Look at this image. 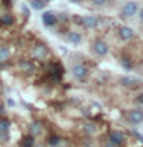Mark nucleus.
<instances>
[{
  "label": "nucleus",
  "mask_w": 143,
  "mask_h": 147,
  "mask_svg": "<svg viewBox=\"0 0 143 147\" xmlns=\"http://www.w3.org/2000/svg\"><path fill=\"white\" fill-rule=\"evenodd\" d=\"M48 55H49L48 46H46L45 43H42V41L35 43V45L31 48V57H32V60H37V61H43V60L48 58Z\"/></svg>",
  "instance_id": "obj_1"
},
{
  "label": "nucleus",
  "mask_w": 143,
  "mask_h": 147,
  "mask_svg": "<svg viewBox=\"0 0 143 147\" xmlns=\"http://www.w3.org/2000/svg\"><path fill=\"white\" fill-rule=\"evenodd\" d=\"M71 74H72V77L76 78V80H78V81H85L86 78H88V75H89V69H88L86 64L77 63V64H74V66H72Z\"/></svg>",
  "instance_id": "obj_2"
},
{
  "label": "nucleus",
  "mask_w": 143,
  "mask_h": 147,
  "mask_svg": "<svg viewBox=\"0 0 143 147\" xmlns=\"http://www.w3.org/2000/svg\"><path fill=\"white\" fill-rule=\"evenodd\" d=\"M92 52H94L97 57H105V55L109 54V45L101 38L95 40L94 43H92Z\"/></svg>",
  "instance_id": "obj_3"
},
{
  "label": "nucleus",
  "mask_w": 143,
  "mask_h": 147,
  "mask_svg": "<svg viewBox=\"0 0 143 147\" xmlns=\"http://www.w3.org/2000/svg\"><path fill=\"white\" fill-rule=\"evenodd\" d=\"M137 12H138V3L134 2V0L126 2L122 8V17L123 18H131V17L136 16Z\"/></svg>",
  "instance_id": "obj_4"
},
{
  "label": "nucleus",
  "mask_w": 143,
  "mask_h": 147,
  "mask_svg": "<svg viewBox=\"0 0 143 147\" xmlns=\"http://www.w3.org/2000/svg\"><path fill=\"white\" fill-rule=\"evenodd\" d=\"M120 86L126 87V89H137L138 86L142 84V80L137 77H132V75H125L120 78Z\"/></svg>",
  "instance_id": "obj_5"
},
{
  "label": "nucleus",
  "mask_w": 143,
  "mask_h": 147,
  "mask_svg": "<svg viewBox=\"0 0 143 147\" xmlns=\"http://www.w3.org/2000/svg\"><path fill=\"white\" fill-rule=\"evenodd\" d=\"M42 22H43V25L46 28H54L59 23L57 14H55L54 11H45L43 14H42Z\"/></svg>",
  "instance_id": "obj_6"
},
{
  "label": "nucleus",
  "mask_w": 143,
  "mask_h": 147,
  "mask_svg": "<svg viewBox=\"0 0 143 147\" xmlns=\"http://www.w3.org/2000/svg\"><path fill=\"white\" fill-rule=\"evenodd\" d=\"M118 37L122 41H131L134 37H136V31L132 28H129L126 25H122L118 28Z\"/></svg>",
  "instance_id": "obj_7"
},
{
  "label": "nucleus",
  "mask_w": 143,
  "mask_h": 147,
  "mask_svg": "<svg viewBox=\"0 0 143 147\" xmlns=\"http://www.w3.org/2000/svg\"><path fill=\"white\" fill-rule=\"evenodd\" d=\"M99 23H100V17L97 16L83 17V28H86V29H95V28H99Z\"/></svg>",
  "instance_id": "obj_8"
},
{
  "label": "nucleus",
  "mask_w": 143,
  "mask_h": 147,
  "mask_svg": "<svg viewBox=\"0 0 143 147\" xmlns=\"http://www.w3.org/2000/svg\"><path fill=\"white\" fill-rule=\"evenodd\" d=\"M128 119H129V123H131V124H140V123H143V110H140V109L129 110Z\"/></svg>",
  "instance_id": "obj_9"
},
{
  "label": "nucleus",
  "mask_w": 143,
  "mask_h": 147,
  "mask_svg": "<svg viewBox=\"0 0 143 147\" xmlns=\"http://www.w3.org/2000/svg\"><path fill=\"white\" fill-rule=\"evenodd\" d=\"M14 25H16V17H14L11 12H3L2 16H0V26L11 28Z\"/></svg>",
  "instance_id": "obj_10"
},
{
  "label": "nucleus",
  "mask_w": 143,
  "mask_h": 147,
  "mask_svg": "<svg viewBox=\"0 0 143 147\" xmlns=\"http://www.w3.org/2000/svg\"><path fill=\"white\" fill-rule=\"evenodd\" d=\"M17 66H18V69H20L23 74H32L35 71L34 63L29 61V60H20V61L17 63Z\"/></svg>",
  "instance_id": "obj_11"
},
{
  "label": "nucleus",
  "mask_w": 143,
  "mask_h": 147,
  "mask_svg": "<svg viewBox=\"0 0 143 147\" xmlns=\"http://www.w3.org/2000/svg\"><path fill=\"white\" fill-rule=\"evenodd\" d=\"M28 132H29V135H32V136H39L42 132H43V126H42V123L40 121H31L29 123V126H28Z\"/></svg>",
  "instance_id": "obj_12"
},
{
  "label": "nucleus",
  "mask_w": 143,
  "mask_h": 147,
  "mask_svg": "<svg viewBox=\"0 0 143 147\" xmlns=\"http://www.w3.org/2000/svg\"><path fill=\"white\" fill-rule=\"evenodd\" d=\"M109 141L114 142L117 146H122L123 141H125V133L122 130H112L109 133Z\"/></svg>",
  "instance_id": "obj_13"
},
{
  "label": "nucleus",
  "mask_w": 143,
  "mask_h": 147,
  "mask_svg": "<svg viewBox=\"0 0 143 147\" xmlns=\"http://www.w3.org/2000/svg\"><path fill=\"white\" fill-rule=\"evenodd\" d=\"M82 130L86 136H94L97 133V126H95V123H92V121H86V123H83Z\"/></svg>",
  "instance_id": "obj_14"
},
{
  "label": "nucleus",
  "mask_w": 143,
  "mask_h": 147,
  "mask_svg": "<svg viewBox=\"0 0 143 147\" xmlns=\"http://www.w3.org/2000/svg\"><path fill=\"white\" fill-rule=\"evenodd\" d=\"M66 40H68V43L77 46L82 43V34L80 32H76V31H69V32H66Z\"/></svg>",
  "instance_id": "obj_15"
},
{
  "label": "nucleus",
  "mask_w": 143,
  "mask_h": 147,
  "mask_svg": "<svg viewBox=\"0 0 143 147\" xmlns=\"http://www.w3.org/2000/svg\"><path fill=\"white\" fill-rule=\"evenodd\" d=\"M63 72L65 71H63V67L60 66V64H52V67H51V71H49V75H51V78H52L54 81H60Z\"/></svg>",
  "instance_id": "obj_16"
},
{
  "label": "nucleus",
  "mask_w": 143,
  "mask_h": 147,
  "mask_svg": "<svg viewBox=\"0 0 143 147\" xmlns=\"http://www.w3.org/2000/svg\"><path fill=\"white\" fill-rule=\"evenodd\" d=\"M11 58V49L6 45H0V64L6 63Z\"/></svg>",
  "instance_id": "obj_17"
},
{
  "label": "nucleus",
  "mask_w": 143,
  "mask_h": 147,
  "mask_svg": "<svg viewBox=\"0 0 143 147\" xmlns=\"http://www.w3.org/2000/svg\"><path fill=\"white\" fill-rule=\"evenodd\" d=\"M9 129H11V121L6 117H0V133L9 132Z\"/></svg>",
  "instance_id": "obj_18"
},
{
  "label": "nucleus",
  "mask_w": 143,
  "mask_h": 147,
  "mask_svg": "<svg viewBox=\"0 0 143 147\" xmlns=\"http://www.w3.org/2000/svg\"><path fill=\"white\" fill-rule=\"evenodd\" d=\"M34 144H35V138L32 135H26V136H23L20 147H34Z\"/></svg>",
  "instance_id": "obj_19"
},
{
  "label": "nucleus",
  "mask_w": 143,
  "mask_h": 147,
  "mask_svg": "<svg viewBox=\"0 0 143 147\" xmlns=\"http://www.w3.org/2000/svg\"><path fill=\"white\" fill-rule=\"evenodd\" d=\"M60 142H62V138H60L59 135H51L48 138V146L49 147H59Z\"/></svg>",
  "instance_id": "obj_20"
},
{
  "label": "nucleus",
  "mask_w": 143,
  "mask_h": 147,
  "mask_svg": "<svg viewBox=\"0 0 143 147\" xmlns=\"http://www.w3.org/2000/svg\"><path fill=\"white\" fill-rule=\"evenodd\" d=\"M120 64L123 66L125 71H131V69H132V61H131V58H129V57H122V58H120Z\"/></svg>",
  "instance_id": "obj_21"
},
{
  "label": "nucleus",
  "mask_w": 143,
  "mask_h": 147,
  "mask_svg": "<svg viewBox=\"0 0 143 147\" xmlns=\"http://www.w3.org/2000/svg\"><path fill=\"white\" fill-rule=\"evenodd\" d=\"M45 2L43 0H31V8L35 9V11H42V9L45 8Z\"/></svg>",
  "instance_id": "obj_22"
},
{
  "label": "nucleus",
  "mask_w": 143,
  "mask_h": 147,
  "mask_svg": "<svg viewBox=\"0 0 143 147\" xmlns=\"http://www.w3.org/2000/svg\"><path fill=\"white\" fill-rule=\"evenodd\" d=\"M57 20L59 22H68L69 20V16H68L66 12H62V14H59V16H57Z\"/></svg>",
  "instance_id": "obj_23"
},
{
  "label": "nucleus",
  "mask_w": 143,
  "mask_h": 147,
  "mask_svg": "<svg viewBox=\"0 0 143 147\" xmlns=\"http://www.w3.org/2000/svg\"><path fill=\"white\" fill-rule=\"evenodd\" d=\"M72 20H74V23H77L78 26H83V17H80V16H74Z\"/></svg>",
  "instance_id": "obj_24"
},
{
  "label": "nucleus",
  "mask_w": 143,
  "mask_h": 147,
  "mask_svg": "<svg viewBox=\"0 0 143 147\" xmlns=\"http://www.w3.org/2000/svg\"><path fill=\"white\" fill-rule=\"evenodd\" d=\"M91 3L94 5V6H103L106 3V0H91Z\"/></svg>",
  "instance_id": "obj_25"
},
{
  "label": "nucleus",
  "mask_w": 143,
  "mask_h": 147,
  "mask_svg": "<svg viewBox=\"0 0 143 147\" xmlns=\"http://www.w3.org/2000/svg\"><path fill=\"white\" fill-rule=\"evenodd\" d=\"M22 11H23V16H25V17H29V8H28L26 5H23V6H22Z\"/></svg>",
  "instance_id": "obj_26"
},
{
  "label": "nucleus",
  "mask_w": 143,
  "mask_h": 147,
  "mask_svg": "<svg viewBox=\"0 0 143 147\" xmlns=\"http://www.w3.org/2000/svg\"><path fill=\"white\" fill-rule=\"evenodd\" d=\"M103 147H120V146H117V144H114V142H111V141H109V142H106Z\"/></svg>",
  "instance_id": "obj_27"
},
{
  "label": "nucleus",
  "mask_w": 143,
  "mask_h": 147,
  "mask_svg": "<svg viewBox=\"0 0 143 147\" xmlns=\"http://www.w3.org/2000/svg\"><path fill=\"white\" fill-rule=\"evenodd\" d=\"M137 101H138V103H140V104L143 106V92H142V94L137 96Z\"/></svg>",
  "instance_id": "obj_28"
},
{
  "label": "nucleus",
  "mask_w": 143,
  "mask_h": 147,
  "mask_svg": "<svg viewBox=\"0 0 143 147\" xmlns=\"http://www.w3.org/2000/svg\"><path fill=\"white\" fill-rule=\"evenodd\" d=\"M0 117H5V106L0 104Z\"/></svg>",
  "instance_id": "obj_29"
},
{
  "label": "nucleus",
  "mask_w": 143,
  "mask_h": 147,
  "mask_svg": "<svg viewBox=\"0 0 143 147\" xmlns=\"http://www.w3.org/2000/svg\"><path fill=\"white\" fill-rule=\"evenodd\" d=\"M2 3L5 5V6H11L12 2H11V0H2Z\"/></svg>",
  "instance_id": "obj_30"
},
{
  "label": "nucleus",
  "mask_w": 143,
  "mask_h": 147,
  "mask_svg": "<svg viewBox=\"0 0 143 147\" xmlns=\"http://www.w3.org/2000/svg\"><path fill=\"white\" fill-rule=\"evenodd\" d=\"M138 16H140V20L143 22V8H142V9H138Z\"/></svg>",
  "instance_id": "obj_31"
},
{
  "label": "nucleus",
  "mask_w": 143,
  "mask_h": 147,
  "mask_svg": "<svg viewBox=\"0 0 143 147\" xmlns=\"http://www.w3.org/2000/svg\"><path fill=\"white\" fill-rule=\"evenodd\" d=\"M8 106H11V107H12V106H16V103H14V100L9 98V100H8Z\"/></svg>",
  "instance_id": "obj_32"
},
{
  "label": "nucleus",
  "mask_w": 143,
  "mask_h": 147,
  "mask_svg": "<svg viewBox=\"0 0 143 147\" xmlns=\"http://www.w3.org/2000/svg\"><path fill=\"white\" fill-rule=\"evenodd\" d=\"M72 3H82V0H71Z\"/></svg>",
  "instance_id": "obj_33"
},
{
  "label": "nucleus",
  "mask_w": 143,
  "mask_h": 147,
  "mask_svg": "<svg viewBox=\"0 0 143 147\" xmlns=\"http://www.w3.org/2000/svg\"><path fill=\"white\" fill-rule=\"evenodd\" d=\"M106 2H111V3H114V2H117V0H106Z\"/></svg>",
  "instance_id": "obj_34"
},
{
  "label": "nucleus",
  "mask_w": 143,
  "mask_h": 147,
  "mask_svg": "<svg viewBox=\"0 0 143 147\" xmlns=\"http://www.w3.org/2000/svg\"><path fill=\"white\" fill-rule=\"evenodd\" d=\"M43 2H45V3H48V2H52V0H43Z\"/></svg>",
  "instance_id": "obj_35"
}]
</instances>
